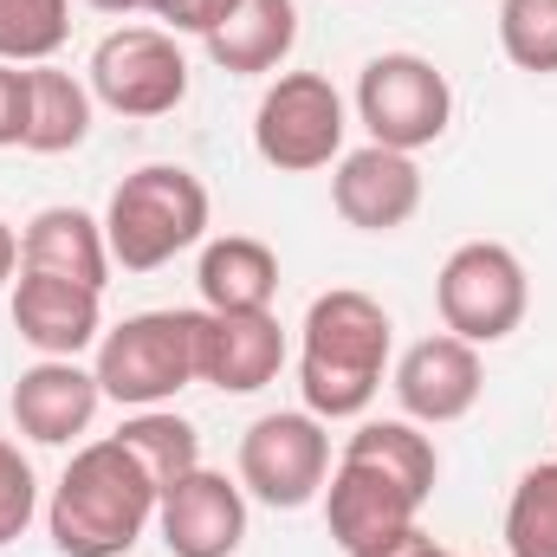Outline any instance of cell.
<instances>
[{
	"mask_svg": "<svg viewBox=\"0 0 557 557\" xmlns=\"http://www.w3.org/2000/svg\"><path fill=\"white\" fill-rule=\"evenodd\" d=\"M396 324L383 298L357 285H331L305 305L298 324V396L318 421H363L389 376Z\"/></svg>",
	"mask_w": 557,
	"mask_h": 557,
	"instance_id": "cell-1",
	"label": "cell"
},
{
	"mask_svg": "<svg viewBox=\"0 0 557 557\" xmlns=\"http://www.w3.org/2000/svg\"><path fill=\"white\" fill-rule=\"evenodd\" d=\"M156 506H162V486L143 473V460L117 441H85L52 499H46V532H52V552L59 557H131L143 532L156 525Z\"/></svg>",
	"mask_w": 557,
	"mask_h": 557,
	"instance_id": "cell-2",
	"label": "cell"
},
{
	"mask_svg": "<svg viewBox=\"0 0 557 557\" xmlns=\"http://www.w3.org/2000/svg\"><path fill=\"white\" fill-rule=\"evenodd\" d=\"M208 221H214V201H208V182L195 169H182V162H143V169H131L111 188V208H104L111 267L156 273L175 253L201 247Z\"/></svg>",
	"mask_w": 557,
	"mask_h": 557,
	"instance_id": "cell-3",
	"label": "cell"
},
{
	"mask_svg": "<svg viewBox=\"0 0 557 557\" xmlns=\"http://www.w3.org/2000/svg\"><path fill=\"white\" fill-rule=\"evenodd\" d=\"M98 389L117 409H169L195 376V311H137L98 337Z\"/></svg>",
	"mask_w": 557,
	"mask_h": 557,
	"instance_id": "cell-4",
	"label": "cell"
},
{
	"mask_svg": "<svg viewBox=\"0 0 557 557\" xmlns=\"http://www.w3.org/2000/svg\"><path fill=\"white\" fill-rule=\"evenodd\" d=\"M434 311H441V331H454L467 344H506L532 311L525 260L499 240L454 247L434 273Z\"/></svg>",
	"mask_w": 557,
	"mask_h": 557,
	"instance_id": "cell-5",
	"label": "cell"
},
{
	"mask_svg": "<svg viewBox=\"0 0 557 557\" xmlns=\"http://www.w3.org/2000/svg\"><path fill=\"white\" fill-rule=\"evenodd\" d=\"M350 104L324 72H278L253 104V149L278 175H311L344 156Z\"/></svg>",
	"mask_w": 557,
	"mask_h": 557,
	"instance_id": "cell-6",
	"label": "cell"
},
{
	"mask_svg": "<svg viewBox=\"0 0 557 557\" xmlns=\"http://www.w3.org/2000/svg\"><path fill=\"white\" fill-rule=\"evenodd\" d=\"M357 124L370 131V143L416 156V149L447 137L454 85L428 52H376L357 72Z\"/></svg>",
	"mask_w": 557,
	"mask_h": 557,
	"instance_id": "cell-7",
	"label": "cell"
},
{
	"mask_svg": "<svg viewBox=\"0 0 557 557\" xmlns=\"http://www.w3.org/2000/svg\"><path fill=\"white\" fill-rule=\"evenodd\" d=\"M247 499L273 506V512H298L311 499H324L331 480V421H318L311 409H278L260 416L240 434V460H234Z\"/></svg>",
	"mask_w": 557,
	"mask_h": 557,
	"instance_id": "cell-8",
	"label": "cell"
},
{
	"mask_svg": "<svg viewBox=\"0 0 557 557\" xmlns=\"http://www.w3.org/2000/svg\"><path fill=\"white\" fill-rule=\"evenodd\" d=\"M85 85L117 117H169L188 98V59L169 26H117L98 39Z\"/></svg>",
	"mask_w": 557,
	"mask_h": 557,
	"instance_id": "cell-9",
	"label": "cell"
},
{
	"mask_svg": "<svg viewBox=\"0 0 557 557\" xmlns=\"http://www.w3.org/2000/svg\"><path fill=\"white\" fill-rule=\"evenodd\" d=\"M421 519V499L409 486H396L383 467L357 460V454H337L331 480H324V525H331V545L344 557H363L389 539H403Z\"/></svg>",
	"mask_w": 557,
	"mask_h": 557,
	"instance_id": "cell-10",
	"label": "cell"
},
{
	"mask_svg": "<svg viewBox=\"0 0 557 557\" xmlns=\"http://www.w3.org/2000/svg\"><path fill=\"white\" fill-rule=\"evenodd\" d=\"M403 416L421 421V428H447V421L473 416L480 389H486V363H480V344L454 337V331H434L409 344L396 357V376H389Z\"/></svg>",
	"mask_w": 557,
	"mask_h": 557,
	"instance_id": "cell-11",
	"label": "cell"
},
{
	"mask_svg": "<svg viewBox=\"0 0 557 557\" xmlns=\"http://www.w3.org/2000/svg\"><path fill=\"white\" fill-rule=\"evenodd\" d=\"M285 370L273 311H195V376L221 396H260Z\"/></svg>",
	"mask_w": 557,
	"mask_h": 557,
	"instance_id": "cell-12",
	"label": "cell"
},
{
	"mask_svg": "<svg viewBox=\"0 0 557 557\" xmlns=\"http://www.w3.org/2000/svg\"><path fill=\"white\" fill-rule=\"evenodd\" d=\"M331 208H337V221L357 227V234H396V227H409L421 214L416 156L383 149V143L344 149L337 169H331Z\"/></svg>",
	"mask_w": 557,
	"mask_h": 557,
	"instance_id": "cell-13",
	"label": "cell"
},
{
	"mask_svg": "<svg viewBox=\"0 0 557 557\" xmlns=\"http://www.w3.org/2000/svg\"><path fill=\"white\" fill-rule=\"evenodd\" d=\"M156 532L169 557H234L247 545V486L214 467H195L188 480L162 493Z\"/></svg>",
	"mask_w": 557,
	"mask_h": 557,
	"instance_id": "cell-14",
	"label": "cell"
},
{
	"mask_svg": "<svg viewBox=\"0 0 557 557\" xmlns=\"http://www.w3.org/2000/svg\"><path fill=\"white\" fill-rule=\"evenodd\" d=\"M13 428L39 447H72L78 434H91V421L104 409V389H98V370H85L78 357H39L33 370H20L13 396Z\"/></svg>",
	"mask_w": 557,
	"mask_h": 557,
	"instance_id": "cell-15",
	"label": "cell"
},
{
	"mask_svg": "<svg viewBox=\"0 0 557 557\" xmlns=\"http://www.w3.org/2000/svg\"><path fill=\"white\" fill-rule=\"evenodd\" d=\"M13 331L39 357H85L104 337V292H91L78 278L20 273L13 278Z\"/></svg>",
	"mask_w": 557,
	"mask_h": 557,
	"instance_id": "cell-16",
	"label": "cell"
},
{
	"mask_svg": "<svg viewBox=\"0 0 557 557\" xmlns=\"http://www.w3.org/2000/svg\"><path fill=\"white\" fill-rule=\"evenodd\" d=\"M20 273H52L78 278L91 292L111 285V247H104V221H91L85 208H39L20 227Z\"/></svg>",
	"mask_w": 557,
	"mask_h": 557,
	"instance_id": "cell-17",
	"label": "cell"
},
{
	"mask_svg": "<svg viewBox=\"0 0 557 557\" xmlns=\"http://www.w3.org/2000/svg\"><path fill=\"white\" fill-rule=\"evenodd\" d=\"M208 59L234 78H267L298 46V0H240L208 39Z\"/></svg>",
	"mask_w": 557,
	"mask_h": 557,
	"instance_id": "cell-18",
	"label": "cell"
},
{
	"mask_svg": "<svg viewBox=\"0 0 557 557\" xmlns=\"http://www.w3.org/2000/svg\"><path fill=\"white\" fill-rule=\"evenodd\" d=\"M201 311H273L278 298V253L253 234H221L201 240Z\"/></svg>",
	"mask_w": 557,
	"mask_h": 557,
	"instance_id": "cell-19",
	"label": "cell"
},
{
	"mask_svg": "<svg viewBox=\"0 0 557 557\" xmlns=\"http://www.w3.org/2000/svg\"><path fill=\"white\" fill-rule=\"evenodd\" d=\"M91 85L65 65H26V143L33 156H65L91 137Z\"/></svg>",
	"mask_w": 557,
	"mask_h": 557,
	"instance_id": "cell-20",
	"label": "cell"
},
{
	"mask_svg": "<svg viewBox=\"0 0 557 557\" xmlns=\"http://www.w3.org/2000/svg\"><path fill=\"white\" fill-rule=\"evenodd\" d=\"M344 454H357V460H370V467H383L396 486H409L421 506H428V493H434V480H441V454H434V441L421 434V421L396 416V421H357V434L344 441Z\"/></svg>",
	"mask_w": 557,
	"mask_h": 557,
	"instance_id": "cell-21",
	"label": "cell"
},
{
	"mask_svg": "<svg viewBox=\"0 0 557 557\" xmlns=\"http://www.w3.org/2000/svg\"><path fill=\"white\" fill-rule=\"evenodd\" d=\"M117 441L137 454L143 473H149L162 493L201 467V434H195V421L175 416V409H131V421L117 428Z\"/></svg>",
	"mask_w": 557,
	"mask_h": 557,
	"instance_id": "cell-22",
	"label": "cell"
},
{
	"mask_svg": "<svg viewBox=\"0 0 557 557\" xmlns=\"http://www.w3.org/2000/svg\"><path fill=\"white\" fill-rule=\"evenodd\" d=\"M506 557H557V460L519 473L506 499Z\"/></svg>",
	"mask_w": 557,
	"mask_h": 557,
	"instance_id": "cell-23",
	"label": "cell"
},
{
	"mask_svg": "<svg viewBox=\"0 0 557 557\" xmlns=\"http://www.w3.org/2000/svg\"><path fill=\"white\" fill-rule=\"evenodd\" d=\"M72 39V0H0V59L7 65H52Z\"/></svg>",
	"mask_w": 557,
	"mask_h": 557,
	"instance_id": "cell-24",
	"label": "cell"
},
{
	"mask_svg": "<svg viewBox=\"0 0 557 557\" xmlns=\"http://www.w3.org/2000/svg\"><path fill=\"white\" fill-rule=\"evenodd\" d=\"M499 52L519 72L552 78L557 72V0H499Z\"/></svg>",
	"mask_w": 557,
	"mask_h": 557,
	"instance_id": "cell-25",
	"label": "cell"
},
{
	"mask_svg": "<svg viewBox=\"0 0 557 557\" xmlns=\"http://www.w3.org/2000/svg\"><path fill=\"white\" fill-rule=\"evenodd\" d=\"M33 519H39V473L13 441H0V545L26 539Z\"/></svg>",
	"mask_w": 557,
	"mask_h": 557,
	"instance_id": "cell-26",
	"label": "cell"
},
{
	"mask_svg": "<svg viewBox=\"0 0 557 557\" xmlns=\"http://www.w3.org/2000/svg\"><path fill=\"white\" fill-rule=\"evenodd\" d=\"M234 7H240V0H149V13H156L169 33H195V39H208Z\"/></svg>",
	"mask_w": 557,
	"mask_h": 557,
	"instance_id": "cell-27",
	"label": "cell"
},
{
	"mask_svg": "<svg viewBox=\"0 0 557 557\" xmlns=\"http://www.w3.org/2000/svg\"><path fill=\"white\" fill-rule=\"evenodd\" d=\"M26 143V65L0 59V149Z\"/></svg>",
	"mask_w": 557,
	"mask_h": 557,
	"instance_id": "cell-28",
	"label": "cell"
},
{
	"mask_svg": "<svg viewBox=\"0 0 557 557\" xmlns=\"http://www.w3.org/2000/svg\"><path fill=\"white\" fill-rule=\"evenodd\" d=\"M363 557H454L447 545H434L421 525H409L403 539H389V545H376V552H363Z\"/></svg>",
	"mask_w": 557,
	"mask_h": 557,
	"instance_id": "cell-29",
	"label": "cell"
},
{
	"mask_svg": "<svg viewBox=\"0 0 557 557\" xmlns=\"http://www.w3.org/2000/svg\"><path fill=\"white\" fill-rule=\"evenodd\" d=\"M13 273H20V234H13V227L0 221V285H7Z\"/></svg>",
	"mask_w": 557,
	"mask_h": 557,
	"instance_id": "cell-30",
	"label": "cell"
},
{
	"mask_svg": "<svg viewBox=\"0 0 557 557\" xmlns=\"http://www.w3.org/2000/svg\"><path fill=\"white\" fill-rule=\"evenodd\" d=\"M85 7H98V13H111V20H124V13H149V0H85Z\"/></svg>",
	"mask_w": 557,
	"mask_h": 557,
	"instance_id": "cell-31",
	"label": "cell"
}]
</instances>
